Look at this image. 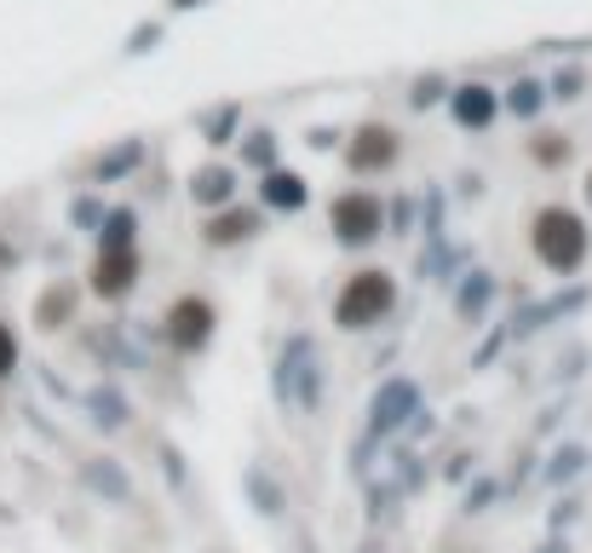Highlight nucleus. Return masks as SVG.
Returning <instances> with one entry per match:
<instances>
[{"label": "nucleus", "instance_id": "f3484780", "mask_svg": "<svg viewBox=\"0 0 592 553\" xmlns=\"http://www.w3.org/2000/svg\"><path fill=\"white\" fill-rule=\"evenodd\" d=\"M139 162V144H127V150H116V156L105 162V173H121V167H133Z\"/></svg>", "mask_w": 592, "mask_h": 553}, {"label": "nucleus", "instance_id": "1a4fd4ad", "mask_svg": "<svg viewBox=\"0 0 592 553\" xmlns=\"http://www.w3.org/2000/svg\"><path fill=\"white\" fill-rule=\"evenodd\" d=\"M253 231H260V214H248V208H230V214H213V219H208V231H201V237H208L213 248H230V242H248Z\"/></svg>", "mask_w": 592, "mask_h": 553}, {"label": "nucleus", "instance_id": "f03ea898", "mask_svg": "<svg viewBox=\"0 0 592 553\" xmlns=\"http://www.w3.org/2000/svg\"><path fill=\"white\" fill-rule=\"evenodd\" d=\"M397 306V283L385 271H357L333 300V323L340 329H374V323Z\"/></svg>", "mask_w": 592, "mask_h": 553}, {"label": "nucleus", "instance_id": "6ab92c4d", "mask_svg": "<svg viewBox=\"0 0 592 553\" xmlns=\"http://www.w3.org/2000/svg\"><path fill=\"white\" fill-rule=\"evenodd\" d=\"M575 467H581V449H563V456H558V467H552V479H570Z\"/></svg>", "mask_w": 592, "mask_h": 553}, {"label": "nucleus", "instance_id": "aec40b11", "mask_svg": "<svg viewBox=\"0 0 592 553\" xmlns=\"http://www.w3.org/2000/svg\"><path fill=\"white\" fill-rule=\"evenodd\" d=\"M586 203H592V173H586Z\"/></svg>", "mask_w": 592, "mask_h": 553}, {"label": "nucleus", "instance_id": "4468645a", "mask_svg": "<svg viewBox=\"0 0 592 553\" xmlns=\"http://www.w3.org/2000/svg\"><path fill=\"white\" fill-rule=\"evenodd\" d=\"M540 98H547V87H540V82H518V87H512V98H506V105L518 110V116H535V110H540Z\"/></svg>", "mask_w": 592, "mask_h": 553}, {"label": "nucleus", "instance_id": "9d476101", "mask_svg": "<svg viewBox=\"0 0 592 553\" xmlns=\"http://www.w3.org/2000/svg\"><path fill=\"white\" fill-rule=\"evenodd\" d=\"M190 191H196V203H230L237 180H230V167H201L196 180H190Z\"/></svg>", "mask_w": 592, "mask_h": 553}, {"label": "nucleus", "instance_id": "39448f33", "mask_svg": "<svg viewBox=\"0 0 592 553\" xmlns=\"http://www.w3.org/2000/svg\"><path fill=\"white\" fill-rule=\"evenodd\" d=\"M397 150H403V139L385 128V121H369V128L351 133L346 162H351V173H385V167L397 162Z\"/></svg>", "mask_w": 592, "mask_h": 553}, {"label": "nucleus", "instance_id": "7ed1b4c3", "mask_svg": "<svg viewBox=\"0 0 592 553\" xmlns=\"http://www.w3.org/2000/svg\"><path fill=\"white\" fill-rule=\"evenodd\" d=\"M333 237H340L346 248H363V242H374L380 237V219H385V208H380V196L374 191H346L340 203H333Z\"/></svg>", "mask_w": 592, "mask_h": 553}, {"label": "nucleus", "instance_id": "0eeeda50", "mask_svg": "<svg viewBox=\"0 0 592 553\" xmlns=\"http://www.w3.org/2000/svg\"><path fill=\"white\" fill-rule=\"evenodd\" d=\"M133 283H139V254H133V248H105L98 265H92V294L121 300Z\"/></svg>", "mask_w": 592, "mask_h": 553}, {"label": "nucleus", "instance_id": "a211bd4d", "mask_svg": "<svg viewBox=\"0 0 592 553\" xmlns=\"http://www.w3.org/2000/svg\"><path fill=\"white\" fill-rule=\"evenodd\" d=\"M483 289H489V283H483V276H478V283H472L467 294H460V312H467V317H472V312L483 306Z\"/></svg>", "mask_w": 592, "mask_h": 553}, {"label": "nucleus", "instance_id": "f8f14e48", "mask_svg": "<svg viewBox=\"0 0 592 553\" xmlns=\"http://www.w3.org/2000/svg\"><path fill=\"white\" fill-rule=\"evenodd\" d=\"M133 231H139L133 214H110L105 219V248H133Z\"/></svg>", "mask_w": 592, "mask_h": 553}, {"label": "nucleus", "instance_id": "ddd939ff", "mask_svg": "<svg viewBox=\"0 0 592 553\" xmlns=\"http://www.w3.org/2000/svg\"><path fill=\"white\" fill-rule=\"evenodd\" d=\"M529 156H535V162H547V167H558L563 156H570V144H563V133H540V139L529 144Z\"/></svg>", "mask_w": 592, "mask_h": 553}, {"label": "nucleus", "instance_id": "20e7f679", "mask_svg": "<svg viewBox=\"0 0 592 553\" xmlns=\"http://www.w3.org/2000/svg\"><path fill=\"white\" fill-rule=\"evenodd\" d=\"M213 306L201 294H185V300H173V312H167V340L178 346V351H201L208 346V335H213Z\"/></svg>", "mask_w": 592, "mask_h": 553}, {"label": "nucleus", "instance_id": "2eb2a0df", "mask_svg": "<svg viewBox=\"0 0 592 553\" xmlns=\"http://www.w3.org/2000/svg\"><path fill=\"white\" fill-rule=\"evenodd\" d=\"M271 156H276V144H271V133H253V139H248V162H260V167H271Z\"/></svg>", "mask_w": 592, "mask_h": 553}, {"label": "nucleus", "instance_id": "dca6fc26", "mask_svg": "<svg viewBox=\"0 0 592 553\" xmlns=\"http://www.w3.org/2000/svg\"><path fill=\"white\" fill-rule=\"evenodd\" d=\"M12 364H18V340H12L7 323H0V375H12Z\"/></svg>", "mask_w": 592, "mask_h": 553}, {"label": "nucleus", "instance_id": "423d86ee", "mask_svg": "<svg viewBox=\"0 0 592 553\" xmlns=\"http://www.w3.org/2000/svg\"><path fill=\"white\" fill-rule=\"evenodd\" d=\"M449 116H454L467 133H483V128H495V116H501V98H495V87L467 82V87H454V93H449Z\"/></svg>", "mask_w": 592, "mask_h": 553}, {"label": "nucleus", "instance_id": "9b49d317", "mask_svg": "<svg viewBox=\"0 0 592 553\" xmlns=\"http://www.w3.org/2000/svg\"><path fill=\"white\" fill-rule=\"evenodd\" d=\"M415 404V387H385V398H380V415H374V426H392L397 421V410H408Z\"/></svg>", "mask_w": 592, "mask_h": 553}, {"label": "nucleus", "instance_id": "f257e3e1", "mask_svg": "<svg viewBox=\"0 0 592 553\" xmlns=\"http://www.w3.org/2000/svg\"><path fill=\"white\" fill-rule=\"evenodd\" d=\"M535 254H540V265H552V271H581V260H586V248H592V237H586V219L581 214H570V208H540L535 214Z\"/></svg>", "mask_w": 592, "mask_h": 553}, {"label": "nucleus", "instance_id": "6e6552de", "mask_svg": "<svg viewBox=\"0 0 592 553\" xmlns=\"http://www.w3.org/2000/svg\"><path fill=\"white\" fill-rule=\"evenodd\" d=\"M260 196H265V208H282V214H294V208H305V180L299 173H288V167H265V185H260Z\"/></svg>", "mask_w": 592, "mask_h": 553}]
</instances>
